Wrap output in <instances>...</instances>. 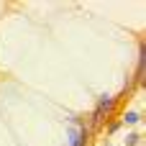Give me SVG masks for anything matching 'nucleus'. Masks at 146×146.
I'll list each match as a JSON object with an SVG mask.
<instances>
[{
	"instance_id": "f257e3e1",
	"label": "nucleus",
	"mask_w": 146,
	"mask_h": 146,
	"mask_svg": "<svg viewBox=\"0 0 146 146\" xmlns=\"http://www.w3.org/2000/svg\"><path fill=\"white\" fill-rule=\"evenodd\" d=\"M72 146H82V136H77L74 131H72Z\"/></svg>"
},
{
	"instance_id": "f03ea898",
	"label": "nucleus",
	"mask_w": 146,
	"mask_h": 146,
	"mask_svg": "<svg viewBox=\"0 0 146 146\" xmlns=\"http://www.w3.org/2000/svg\"><path fill=\"white\" fill-rule=\"evenodd\" d=\"M136 121H139V113H128L126 115V123H136Z\"/></svg>"
}]
</instances>
